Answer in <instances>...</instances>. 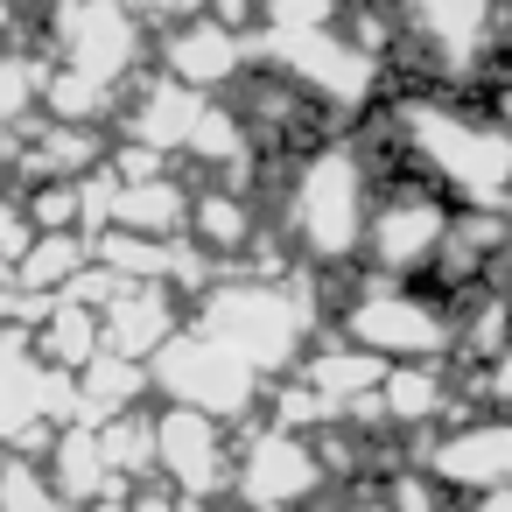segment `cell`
<instances>
[{"mask_svg":"<svg viewBox=\"0 0 512 512\" xmlns=\"http://www.w3.org/2000/svg\"><path fill=\"white\" fill-rule=\"evenodd\" d=\"M71 274H85V239L78 232H36L29 253L15 260V288L43 295V302H57L71 288Z\"/></svg>","mask_w":512,"mask_h":512,"instance_id":"12","label":"cell"},{"mask_svg":"<svg viewBox=\"0 0 512 512\" xmlns=\"http://www.w3.org/2000/svg\"><path fill=\"white\" fill-rule=\"evenodd\" d=\"M449 225H456V211H449L428 183L386 176V183L372 190L365 253H358V260L372 267V281H407V288H421V281L435 274V260H442Z\"/></svg>","mask_w":512,"mask_h":512,"instance_id":"4","label":"cell"},{"mask_svg":"<svg viewBox=\"0 0 512 512\" xmlns=\"http://www.w3.org/2000/svg\"><path fill=\"white\" fill-rule=\"evenodd\" d=\"M148 386L169 393V407H190V414H204V421H218V428L260 407V379H253L225 344H211V337L190 330V323L148 358Z\"/></svg>","mask_w":512,"mask_h":512,"instance_id":"5","label":"cell"},{"mask_svg":"<svg viewBox=\"0 0 512 512\" xmlns=\"http://www.w3.org/2000/svg\"><path fill=\"white\" fill-rule=\"evenodd\" d=\"M43 85H50V57H22V50H0V134L8 127H36L43 113Z\"/></svg>","mask_w":512,"mask_h":512,"instance_id":"13","label":"cell"},{"mask_svg":"<svg viewBox=\"0 0 512 512\" xmlns=\"http://www.w3.org/2000/svg\"><path fill=\"white\" fill-rule=\"evenodd\" d=\"M57 71H78V78H92V85H113V92H127V78L141 71V57H148V29H141V15H127V8H64V15H50V50H43Z\"/></svg>","mask_w":512,"mask_h":512,"instance_id":"7","label":"cell"},{"mask_svg":"<svg viewBox=\"0 0 512 512\" xmlns=\"http://www.w3.org/2000/svg\"><path fill=\"white\" fill-rule=\"evenodd\" d=\"M43 477H50V491L64 498V512H71V505L99 512V505H106V491H113V470H106V456H99V435H92V428H78V421L50 442Z\"/></svg>","mask_w":512,"mask_h":512,"instance_id":"11","label":"cell"},{"mask_svg":"<svg viewBox=\"0 0 512 512\" xmlns=\"http://www.w3.org/2000/svg\"><path fill=\"white\" fill-rule=\"evenodd\" d=\"M337 344L379 358L386 372L393 365H442L456 351V330H449V302L428 295V288H407V281H351L337 288L330 302V323H323Z\"/></svg>","mask_w":512,"mask_h":512,"instance_id":"3","label":"cell"},{"mask_svg":"<svg viewBox=\"0 0 512 512\" xmlns=\"http://www.w3.org/2000/svg\"><path fill=\"white\" fill-rule=\"evenodd\" d=\"M0 512H64V498L50 491L43 463H29V456H0Z\"/></svg>","mask_w":512,"mask_h":512,"instance_id":"14","label":"cell"},{"mask_svg":"<svg viewBox=\"0 0 512 512\" xmlns=\"http://www.w3.org/2000/svg\"><path fill=\"white\" fill-rule=\"evenodd\" d=\"M29 239H36V232L22 225V204H15V197H0V288L15 281V260L29 253Z\"/></svg>","mask_w":512,"mask_h":512,"instance_id":"15","label":"cell"},{"mask_svg":"<svg viewBox=\"0 0 512 512\" xmlns=\"http://www.w3.org/2000/svg\"><path fill=\"white\" fill-rule=\"evenodd\" d=\"M190 330H204L211 344H225L260 386L267 379H281V372H295L302 365V351L323 337V309H316V288H309V274L295 281V274H218L204 295H197V323Z\"/></svg>","mask_w":512,"mask_h":512,"instance_id":"2","label":"cell"},{"mask_svg":"<svg viewBox=\"0 0 512 512\" xmlns=\"http://www.w3.org/2000/svg\"><path fill=\"white\" fill-rule=\"evenodd\" d=\"M421 477L435 491H470V498H491V491H512V421H449L442 435H428L421 449Z\"/></svg>","mask_w":512,"mask_h":512,"instance_id":"10","label":"cell"},{"mask_svg":"<svg viewBox=\"0 0 512 512\" xmlns=\"http://www.w3.org/2000/svg\"><path fill=\"white\" fill-rule=\"evenodd\" d=\"M8 36H22V22H15L8 8H0V50H8Z\"/></svg>","mask_w":512,"mask_h":512,"instance_id":"17","label":"cell"},{"mask_svg":"<svg viewBox=\"0 0 512 512\" xmlns=\"http://www.w3.org/2000/svg\"><path fill=\"white\" fill-rule=\"evenodd\" d=\"M155 470L169 477L176 498L218 505V498H232V435L190 407H162L155 414Z\"/></svg>","mask_w":512,"mask_h":512,"instance_id":"9","label":"cell"},{"mask_svg":"<svg viewBox=\"0 0 512 512\" xmlns=\"http://www.w3.org/2000/svg\"><path fill=\"white\" fill-rule=\"evenodd\" d=\"M246 15H183V22H169V36L155 43V57H162V78L169 85H183V92H197V99H211V92H225V85H239L246 78Z\"/></svg>","mask_w":512,"mask_h":512,"instance_id":"8","label":"cell"},{"mask_svg":"<svg viewBox=\"0 0 512 512\" xmlns=\"http://www.w3.org/2000/svg\"><path fill=\"white\" fill-rule=\"evenodd\" d=\"M456 512H512V491H491V498H477V505H456Z\"/></svg>","mask_w":512,"mask_h":512,"instance_id":"16","label":"cell"},{"mask_svg":"<svg viewBox=\"0 0 512 512\" xmlns=\"http://www.w3.org/2000/svg\"><path fill=\"white\" fill-rule=\"evenodd\" d=\"M330 498V477L316 463L309 435L288 428H253L246 442H232V505L246 512H316Z\"/></svg>","mask_w":512,"mask_h":512,"instance_id":"6","label":"cell"},{"mask_svg":"<svg viewBox=\"0 0 512 512\" xmlns=\"http://www.w3.org/2000/svg\"><path fill=\"white\" fill-rule=\"evenodd\" d=\"M372 169L351 148V134L309 148L288 162V190H281V239L302 260V274L337 281L358 253H365V218H372Z\"/></svg>","mask_w":512,"mask_h":512,"instance_id":"1","label":"cell"}]
</instances>
